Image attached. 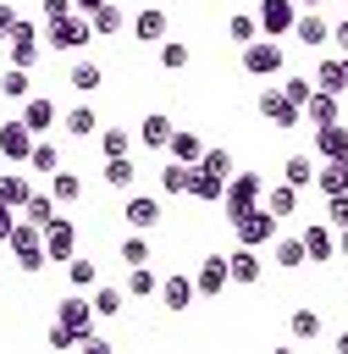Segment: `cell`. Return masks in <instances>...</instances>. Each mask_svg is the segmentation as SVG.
<instances>
[{
	"label": "cell",
	"instance_id": "cell-57",
	"mask_svg": "<svg viewBox=\"0 0 348 354\" xmlns=\"http://www.w3.org/2000/svg\"><path fill=\"white\" fill-rule=\"evenodd\" d=\"M337 254L348 260V227H337Z\"/></svg>",
	"mask_w": 348,
	"mask_h": 354
},
{
	"label": "cell",
	"instance_id": "cell-51",
	"mask_svg": "<svg viewBox=\"0 0 348 354\" xmlns=\"http://www.w3.org/2000/svg\"><path fill=\"white\" fill-rule=\"evenodd\" d=\"M326 221L331 227H348V194H326Z\"/></svg>",
	"mask_w": 348,
	"mask_h": 354
},
{
	"label": "cell",
	"instance_id": "cell-2",
	"mask_svg": "<svg viewBox=\"0 0 348 354\" xmlns=\"http://www.w3.org/2000/svg\"><path fill=\"white\" fill-rule=\"evenodd\" d=\"M260 199H265V177H260V171H232L226 188H221V210H226V221H238V216L254 210Z\"/></svg>",
	"mask_w": 348,
	"mask_h": 354
},
{
	"label": "cell",
	"instance_id": "cell-58",
	"mask_svg": "<svg viewBox=\"0 0 348 354\" xmlns=\"http://www.w3.org/2000/svg\"><path fill=\"white\" fill-rule=\"evenodd\" d=\"M331 348H337V354H348V332H337V343H331Z\"/></svg>",
	"mask_w": 348,
	"mask_h": 354
},
{
	"label": "cell",
	"instance_id": "cell-38",
	"mask_svg": "<svg viewBox=\"0 0 348 354\" xmlns=\"http://www.w3.org/2000/svg\"><path fill=\"white\" fill-rule=\"evenodd\" d=\"M0 94H6V100H28V94H33L28 66H6V72H0Z\"/></svg>",
	"mask_w": 348,
	"mask_h": 354
},
{
	"label": "cell",
	"instance_id": "cell-9",
	"mask_svg": "<svg viewBox=\"0 0 348 354\" xmlns=\"http://www.w3.org/2000/svg\"><path fill=\"white\" fill-rule=\"evenodd\" d=\"M77 254V221L72 216H55L44 227V260H72Z\"/></svg>",
	"mask_w": 348,
	"mask_h": 354
},
{
	"label": "cell",
	"instance_id": "cell-43",
	"mask_svg": "<svg viewBox=\"0 0 348 354\" xmlns=\"http://www.w3.org/2000/svg\"><path fill=\"white\" fill-rule=\"evenodd\" d=\"M188 177H193L188 160H166V171H160V194H188Z\"/></svg>",
	"mask_w": 348,
	"mask_h": 354
},
{
	"label": "cell",
	"instance_id": "cell-23",
	"mask_svg": "<svg viewBox=\"0 0 348 354\" xmlns=\"http://www.w3.org/2000/svg\"><path fill=\"white\" fill-rule=\"evenodd\" d=\"M315 188L320 194H348V155H331L315 166Z\"/></svg>",
	"mask_w": 348,
	"mask_h": 354
},
{
	"label": "cell",
	"instance_id": "cell-41",
	"mask_svg": "<svg viewBox=\"0 0 348 354\" xmlns=\"http://www.w3.org/2000/svg\"><path fill=\"white\" fill-rule=\"evenodd\" d=\"M127 293H133V299H155V293H160V277H155L149 266H127Z\"/></svg>",
	"mask_w": 348,
	"mask_h": 354
},
{
	"label": "cell",
	"instance_id": "cell-7",
	"mask_svg": "<svg viewBox=\"0 0 348 354\" xmlns=\"http://www.w3.org/2000/svg\"><path fill=\"white\" fill-rule=\"evenodd\" d=\"M293 17H298L293 0H260V6H254L260 33H271V39H287V33H293Z\"/></svg>",
	"mask_w": 348,
	"mask_h": 354
},
{
	"label": "cell",
	"instance_id": "cell-20",
	"mask_svg": "<svg viewBox=\"0 0 348 354\" xmlns=\"http://www.w3.org/2000/svg\"><path fill=\"white\" fill-rule=\"evenodd\" d=\"M171 127H177V122H171L166 111H149V116L138 122V144H144V149H166V144H171Z\"/></svg>",
	"mask_w": 348,
	"mask_h": 354
},
{
	"label": "cell",
	"instance_id": "cell-33",
	"mask_svg": "<svg viewBox=\"0 0 348 354\" xmlns=\"http://www.w3.org/2000/svg\"><path fill=\"white\" fill-rule=\"evenodd\" d=\"M88 304H94V321H116V315H122V304H127V293H122V288H99V282H94V299H88Z\"/></svg>",
	"mask_w": 348,
	"mask_h": 354
},
{
	"label": "cell",
	"instance_id": "cell-60",
	"mask_svg": "<svg viewBox=\"0 0 348 354\" xmlns=\"http://www.w3.org/2000/svg\"><path fill=\"white\" fill-rule=\"evenodd\" d=\"M0 266H6V260H0Z\"/></svg>",
	"mask_w": 348,
	"mask_h": 354
},
{
	"label": "cell",
	"instance_id": "cell-48",
	"mask_svg": "<svg viewBox=\"0 0 348 354\" xmlns=\"http://www.w3.org/2000/svg\"><path fill=\"white\" fill-rule=\"evenodd\" d=\"M199 166H204V171H215V177H232V171H238L226 149H204V155H199Z\"/></svg>",
	"mask_w": 348,
	"mask_h": 354
},
{
	"label": "cell",
	"instance_id": "cell-13",
	"mask_svg": "<svg viewBox=\"0 0 348 354\" xmlns=\"http://www.w3.org/2000/svg\"><path fill=\"white\" fill-rule=\"evenodd\" d=\"M28 149H33V133L22 127V116H17V122H0V160L28 166Z\"/></svg>",
	"mask_w": 348,
	"mask_h": 354
},
{
	"label": "cell",
	"instance_id": "cell-12",
	"mask_svg": "<svg viewBox=\"0 0 348 354\" xmlns=\"http://www.w3.org/2000/svg\"><path fill=\"white\" fill-rule=\"evenodd\" d=\"M298 238H304V254H309V266H320V260H331V254H337V227H331V221H309Z\"/></svg>",
	"mask_w": 348,
	"mask_h": 354
},
{
	"label": "cell",
	"instance_id": "cell-11",
	"mask_svg": "<svg viewBox=\"0 0 348 354\" xmlns=\"http://www.w3.org/2000/svg\"><path fill=\"white\" fill-rule=\"evenodd\" d=\"M127 28H133V39H138V44H160V39L171 33V17H166L160 6H144V11H133V22H127Z\"/></svg>",
	"mask_w": 348,
	"mask_h": 354
},
{
	"label": "cell",
	"instance_id": "cell-21",
	"mask_svg": "<svg viewBox=\"0 0 348 354\" xmlns=\"http://www.w3.org/2000/svg\"><path fill=\"white\" fill-rule=\"evenodd\" d=\"M166 310H188L193 304V277H182V271H171V277H160V293H155Z\"/></svg>",
	"mask_w": 348,
	"mask_h": 354
},
{
	"label": "cell",
	"instance_id": "cell-19",
	"mask_svg": "<svg viewBox=\"0 0 348 354\" xmlns=\"http://www.w3.org/2000/svg\"><path fill=\"white\" fill-rule=\"evenodd\" d=\"M122 216H127L133 232H149V227L160 221V199H155V194H127V210H122Z\"/></svg>",
	"mask_w": 348,
	"mask_h": 354
},
{
	"label": "cell",
	"instance_id": "cell-52",
	"mask_svg": "<svg viewBox=\"0 0 348 354\" xmlns=\"http://www.w3.org/2000/svg\"><path fill=\"white\" fill-rule=\"evenodd\" d=\"M11 227H17V205H6V199H0V243L11 238Z\"/></svg>",
	"mask_w": 348,
	"mask_h": 354
},
{
	"label": "cell",
	"instance_id": "cell-16",
	"mask_svg": "<svg viewBox=\"0 0 348 354\" xmlns=\"http://www.w3.org/2000/svg\"><path fill=\"white\" fill-rule=\"evenodd\" d=\"M226 282H232V277H226V254H210V260L193 271V293H199V299H215Z\"/></svg>",
	"mask_w": 348,
	"mask_h": 354
},
{
	"label": "cell",
	"instance_id": "cell-54",
	"mask_svg": "<svg viewBox=\"0 0 348 354\" xmlns=\"http://www.w3.org/2000/svg\"><path fill=\"white\" fill-rule=\"evenodd\" d=\"M72 11V0H44V22H55V17H66Z\"/></svg>",
	"mask_w": 348,
	"mask_h": 354
},
{
	"label": "cell",
	"instance_id": "cell-34",
	"mask_svg": "<svg viewBox=\"0 0 348 354\" xmlns=\"http://www.w3.org/2000/svg\"><path fill=\"white\" fill-rule=\"evenodd\" d=\"M28 194H33L28 166H22V171H0V199H6V205H17V210H22V199H28Z\"/></svg>",
	"mask_w": 348,
	"mask_h": 354
},
{
	"label": "cell",
	"instance_id": "cell-46",
	"mask_svg": "<svg viewBox=\"0 0 348 354\" xmlns=\"http://www.w3.org/2000/svg\"><path fill=\"white\" fill-rule=\"evenodd\" d=\"M127 149H133L127 127H99V155H127Z\"/></svg>",
	"mask_w": 348,
	"mask_h": 354
},
{
	"label": "cell",
	"instance_id": "cell-42",
	"mask_svg": "<svg viewBox=\"0 0 348 354\" xmlns=\"http://www.w3.org/2000/svg\"><path fill=\"white\" fill-rule=\"evenodd\" d=\"M226 39L243 50L249 39H260V22H254V11H238V17H226Z\"/></svg>",
	"mask_w": 348,
	"mask_h": 354
},
{
	"label": "cell",
	"instance_id": "cell-53",
	"mask_svg": "<svg viewBox=\"0 0 348 354\" xmlns=\"http://www.w3.org/2000/svg\"><path fill=\"white\" fill-rule=\"evenodd\" d=\"M331 44H337V55H348V17L331 22Z\"/></svg>",
	"mask_w": 348,
	"mask_h": 354
},
{
	"label": "cell",
	"instance_id": "cell-17",
	"mask_svg": "<svg viewBox=\"0 0 348 354\" xmlns=\"http://www.w3.org/2000/svg\"><path fill=\"white\" fill-rule=\"evenodd\" d=\"M55 321H66L72 332H88V326H94V304L83 299V288H72V293L55 304Z\"/></svg>",
	"mask_w": 348,
	"mask_h": 354
},
{
	"label": "cell",
	"instance_id": "cell-26",
	"mask_svg": "<svg viewBox=\"0 0 348 354\" xmlns=\"http://www.w3.org/2000/svg\"><path fill=\"white\" fill-rule=\"evenodd\" d=\"M17 216H28V221H39V227H50V221L61 216V205H55V194H50V188H33V194L22 199V210H17Z\"/></svg>",
	"mask_w": 348,
	"mask_h": 354
},
{
	"label": "cell",
	"instance_id": "cell-18",
	"mask_svg": "<svg viewBox=\"0 0 348 354\" xmlns=\"http://www.w3.org/2000/svg\"><path fill=\"white\" fill-rule=\"evenodd\" d=\"M342 94H331V88H309V100H304V116H309V127H326V122H337L342 116V105H337Z\"/></svg>",
	"mask_w": 348,
	"mask_h": 354
},
{
	"label": "cell",
	"instance_id": "cell-29",
	"mask_svg": "<svg viewBox=\"0 0 348 354\" xmlns=\"http://www.w3.org/2000/svg\"><path fill=\"white\" fill-rule=\"evenodd\" d=\"M221 188H226V177H215V171L193 166V177H188V194H193L199 205H221Z\"/></svg>",
	"mask_w": 348,
	"mask_h": 354
},
{
	"label": "cell",
	"instance_id": "cell-8",
	"mask_svg": "<svg viewBox=\"0 0 348 354\" xmlns=\"http://www.w3.org/2000/svg\"><path fill=\"white\" fill-rule=\"evenodd\" d=\"M6 44H11V66H39V55H44L39 28H33V22H22V17H17V28L6 33Z\"/></svg>",
	"mask_w": 348,
	"mask_h": 354
},
{
	"label": "cell",
	"instance_id": "cell-44",
	"mask_svg": "<svg viewBox=\"0 0 348 354\" xmlns=\"http://www.w3.org/2000/svg\"><path fill=\"white\" fill-rule=\"evenodd\" d=\"M66 277H72V288L94 293V282H99V266H94V260H83V254H72V260H66Z\"/></svg>",
	"mask_w": 348,
	"mask_h": 354
},
{
	"label": "cell",
	"instance_id": "cell-1",
	"mask_svg": "<svg viewBox=\"0 0 348 354\" xmlns=\"http://www.w3.org/2000/svg\"><path fill=\"white\" fill-rule=\"evenodd\" d=\"M6 249H11V260H17V271H28V277H39L50 260H44V227L39 221H28V216H17V227H11V238H6Z\"/></svg>",
	"mask_w": 348,
	"mask_h": 354
},
{
	"label": "cell",
	"instance_id": "cell-56",
	"mask_svg": "<svg viewBox=\"0 0 348 354\" xmlns=\"http://www.w3.org/2000/svg\"><path fill=\"white\" fill-rule=\"evenodd\" d=\"M99 6H105V0H72V11H77V17H94Z\"/></svg>",
	"mask_w": 348,
	"mask_h": 354
},
{
	"label": "cell",
	"instance_id": "cell-45",
	"mask_svg": "<svg viewBox=\"0 0 348 354\" xmlns=\"http://www.w3.org/2000/svg\"><path fill=\"white\" fill-rule=\"evenodd\" d=\"M155 50H160V66H166V72H182V66H188V44H182V39H171V33H166Z\"/></svg>",
	"mask_w": 348,
	"mask_h": 354
},
{
	"label": "cell",
	"instance_id": "cell-37",
	"mask_svg": "<svg viewBox=\"0 0 348 354\" xmlns=\"http://www.w3.org/2000/svg\"><path fill=\"white\" fill-rule=\"evenodd\" d=\"M287 337H293V343H315V337H320V315H315V310H293V315H287Z\"/></svg>",
	"mask_w": 348,
	"mask_h": 354
},
{
	"label": "cell",
	"instance_id": "cell-32",
	"mask_svg": "<svg viewBox=\"0 0 348 354\" xmlns=\"http://www.w3.org/2000/svg\"><path fill=\"white\" fill-rule=\"evenodd\" d=\"M50 194H55V205H77V199H83V177L55 166V171H50Z\"/></svg>",
	"mask_w": 348,
	"mask_h": 354
},
{
	"label": "cell",
	"instance_id": "cell-55",
	"mask_svg": "<svg viewBox=\"0 0 348 354\" xmlns=\"http://www.w3.org/2000/svg\"><path fill=\"white\" fill-rule=\"evenodd\" d=\"M17 28V11H11V0H0V39Z\"/></svg>",
	"mask_w": 348,
	"mask_h": 354
},
{
	"label": "cell",
	"instance_id": "cell-6",
	"mask_svg": "<svg viewBox=\"0 0 348 354\" xmlns=\"http://www.w3.org/2000/svg\"><path fill=\"white\" fill-rule=\"evenodd\" d=\"M254 111H260V116H265L271 127H282V133L304 122V105H293V100H287V94L276 88V83H265V88H260V100H254Z\"/></svg>",
	"mask_w": 348,
	"mask_h": 354
},
{
	"label": "cell",
	"instance_id": "cell-47",
	"mask_svg": "<svg viewBox=\"0 0 348 354\" xmlns=\"http://www.w3.org/2000/svg\"><path fill=\"white\" fill-rule=\"evenodd\" d=\"M122 266H149V238H144V232H127V243H122Z\"/></svg>",
	"mask_w": 348,
	"mask_h": 354
},
{
	"label": "cell",
	"instance_id": "cell-5",
	"mask_svg": "<svg viewBox=\"0 0 348 354\" xmlns=\"http://www.w3.org/2000/svg\"><path fill=\"white\" fill-rule=\"evenodd\" d=\"M243 72H249V77H282V44H276L271 33L249 39V44H243Z\"/></svg>",
	"mask_w": 348,
	"mask_h": 354
},
{
	"label": "cell",
	"instance_id": "cell-40",
	"mask_svg": "<svg viewBox=\"0 0 348 354\" xmlns=\"http://www.w3.org/2000/svg\"><path fill=\"white\" fill-rule=\"evenodd\" d=\"M282 183L309 188V183H315V160H309V155H287V160H282Z\"/></svg>",
	"mask_w": 348,
	"mask_h": 354
},
{
	"label": "cell",
	"instance_id": "cell-50",
	"mask_svg": "<svg viewBox=\"0 0 348 354\" xmlns=\"http://www.w3.org/2000/svg\"><path fill=\"white\" fill-rule=\"evenodd\" d=\"M44 343H50V348H77V332H72L66 321H55V326L44 332Z\"/></svg>",
	"mask_w": 348,
	"mask_h": 354
},
{
	"label": "cell",
	"instance_id": "cell-35",
	"mask_svg": "<svg viewBox=\"0 0 348 354\" xmlns=\"http://www.w3.org/2000/svg\"><path fill=\"white\" fill-rule=\"evenodd\" d=\"M66 83H72V88H77V94L88 100V94H94L99 83H105V72H99L94 61H72V72H66Z\"/></svg>",
	"mask_w": 348,
	"mask_h": 354
},
{
	"label": "cell",
	"instance_id": "cell-25",
	"mask_svg": "<svg viewBox=\"0 0 348 354\" xmlns=\"http://www.w3.org/2000/svg\"><path fill=\"white\" fill-rule=\"evenodd\" d=\"M298 199H304V188H293V183H271L265 188V210L282 221V216H298Z\"/></svg>",
	"mask_w": 348,
	"mask_h": 354
},
{
	"label": "cell",
	"instance_id": "cell-59",
	"mask_svg": "<svg viewBox=\"0 0 348 354\" xmlns=\"http://www.w3.org/2000/svg\"><path fill=\"white\" fill-rule=\"evenodd\" d=\"M304 6H326V0H304Z\"/></svg>",
	"mask_w": 348,
	"mask_h": 354
},
{
	"label": "cell",
	"instance_id": "cell-30",
	"mask_svg": "<svg viewBox=\"0 0 348 354\" xmlns=\"http://www.w3.org/2000/svg\"><path fill=\"white\" fill-rule=\"evenodd\" d=\"M271 260H276L282 271H298V266L309 260V254H304V238H282V232H276V238H271Z\"/></svg>",
	"mask_w": 348,
	"mask_h": 354
},
{
	"label": "cell",
	"instance_id": "cell-49",
	"mask_svg": "<svg viewBox=\"0 0 348 354\" xmlns=\"http://www.w3.org/2000/svg\"><path fill=\"white\" fill-rule=\"evenodd\" d=\"M276 88H282V94H287V100H293V105H304V100H309V88H315V83H309V77H282V83H276Z\"/></svg>",
	"mask_w": 348,
	"mask_h": 354
},
{
	"label": "cell",
	"instance_id": "cell-36",
	"mask_svg": "<svg viewBox=\"0 0 348 354\" xmlns=\"http://www.w3.org/2000/svg\"><path fill=\"white\" fill-rule=\"evenodd\" d=\"M55 166H61V149H55V144L39 133V138H33V149H28V171H44V177H50Z\"/></svg>",
	"mask_w": 348,
	"mask_h": 354
},
{
	"label": "cell",
	"instance_id": "cell-31",
	"mask_svg": "<svg viewBox=\"0 0 348 354\" xmlns=\"http://www.w3.org/2000/svg\"><path fill=\"white\" fill-rule=\"evenodd\" d=\"M133 177H138V166H133V155H105V183H110V188H122V194H133Z\"/></svg>",
	"mask_w": 348,
	"mask_h": 354
},
{
	"label": "cell",
	"instance_id": "cell-27",
	"mask_svg": "<svg viewBox=\"0 0 348 354\" xmlns=\"http://www.w3.org/2000/svg\"><path fill=\"white\" fill-rule=\"evenodd\" d=\"M315 88H331V94H348V55H326L315 66Z\"/></svg>",
	"mask_w": 348,
	"mask_h": 354
},
{
	"label": "cell",
	"instance_id": "cell-24",
	"mask_svg": "<svg viewBox=\"0 0 348 354\" xmlns=\"http://www.w3.org/2000/svg\"><path fill=\"white\" fill-rule=\"evenodd\" d=\"M88 28H94V39H116V33H127V11H122L116 0H105V6L88 17Z\"/></svg>",
	"mask_w": 348,
	"mask_h": 354
},
{
	"label": "cell",
	"instance_id": "cell-39",
	"mask_svg": "<svg viewBox=\"0 0 348 354\" xmlns=\"http://www.w3.org/2000/svg\"><path fill=\"white\" fill-rule=\"evenodd\" d=\"M61 122H66V133H77V138H94V133H99V116H94V105H72Z\"/></svg>",
	"mask_w": 348,
	"mask_h": 354
},
{
	"label": "cell",
	"instance_id": "cell-10",
	"mask_svg": "<svg viewBox=\"0 0 348 354\" xmlns=\"http://www.w3.org/2000/svg\"><path fill=\"white\" fill-rule=\"evenodd\" d=\"M226 277H232L238 288H254V282L265 277V254H260V249H249V243H238V249L226 254Z\"/></svg>",
	"mask_w": 348,
	"mask_h": 354
},
{
	"label": "cell",
	"instance_id": "cell-3",
	"mask_svg": "<svg viewBox=\"0 0 348 354\" xmlns=\"http://www.w3.org/2000/svg\"><path fill=\"white\" fill-rule=\"evenodd\" d=\"M94 39V28H88V17H77V11H66V17H55V22H44V44L50 50H83Z\"/></svg>",
	"mask_w": 348,
	"mask_h": 354
},
{
	"label": "cell",
	"instance_id": "cell-28",
	"mask_svg": "<svg viewBox=\"0 0 348 354\" xmlns=\"http://www.w3.org/2000/svg\"><path fill=\"white\" fill-rule=\"evenodd\" d=\"M166 155H171V160H188V166H199V155H204V138H199V133H188V127H171V144H166Z\"/></svg>",
	"mask_w": 348,
	"mask_h": 354
},
{
	"label": "cell",
	"instance_id": "cell-15",
	"mask_svg": "<svg viewBox=\"0 0 348 354\" xmlns=\"http://www.w3.org/2000/svg\"><path fill=\"white\" fill-rule=\"evenodd\" d=\"M293 39L304 50H320V44H331V22L320 11H304V17H293Z\"/></svg>",
	"mask_w": 348,
	"mask_h": 354
},
{
	"label": "cell",
	"instance_id": "cell-4",
	"mask_svg": "<svg viewBox=\"0 0 348 354\" xmlns=\"http://www.w3.org/2000/svg\"><path fill=\"white\" fill-rule=\"evenodd\" d=\"M232 232H238V243H249V249H265V243L282 232V221H276V216L265 210V199H260L254 210H243V216L232 221Z\"/></svg>",
	"mask_w": 348,
	"mask_h": 354
},
{
	"label": "cell",
	"instance_id": "cell-14",
	"mask_svg": "<svg viewBox=\"0 0 348 354\" xmlns=\"http://www.w3.org/2000/svg\"><path fill=\"white\" fill-rule=\"evenodd\" d=\"M55 122H61V111H55L50 94H28V100H22V127H28L33 138H39L44 127H55Z\"/></svg>",
	"mask_w": 348,
	"mask_h": 354
},
{
	"label": "cell",
	"instance_id": "cell-22",
	"mask_svg": "<svg viewBox=\"0 0 348 354\" xmlns=\"http://www.w3.org/2000/svg\"><path fill=\"white\" fill-rule=\"evenodd\" d=\"M331 155H348V127H342V116L326 122V127H315V160H331Z\"/></svg>",
	"mask_w": 348,
	"mask_h": 354
}]
</instances>
